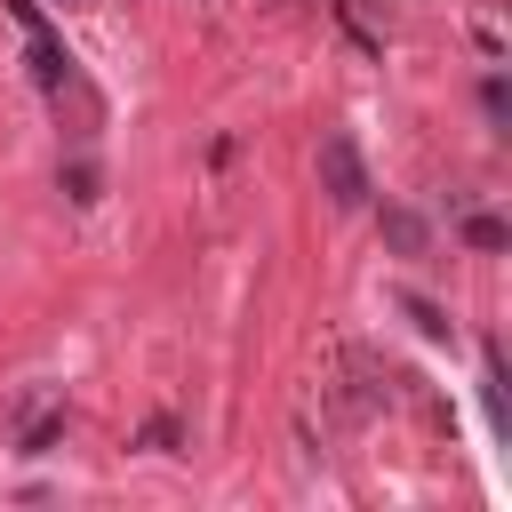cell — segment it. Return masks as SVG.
I'll list each match as a JSON object with an SVG mask.
<instances>
[{
    "instance_id": "cell-3",
    "label": "cell",
    "mask_w": 512,
    "mask_h": 512,
    "mask_svg": "<svg viewBox=\"0 0 512 512\" xmlns=\"http://www.w3.org/2000/svg\"><path fill=\"white\" fill-rule=\"evenodd\" d=\"M392 240H400V248L416 256V248H424V224H416V216H392Z\"/></svg>"
},
{
    "instance_id": "cell-1",
    "label": "cell",
    "mask_w": 512,
    "mask_h": 512,
    "mask_svg": "<svg viewBox=\"0 0 512 512\" xmlns=\"http://www.w3.org/2000/svg\"><path fill=\"white\" fill-rule=\"evenodd\" d=\"M320 176H328V200H336V208H360V200H368V168H360L352 136H328V144H320Z\"/></svg>"
},
{
    "instance_id": "cell-2",
    "label": "cell",
    "mask_w": 512,
    "mask_h": 512,
    "mask_svg": "<svg viewBox=\"0 0 512 512\" xmlns=\"http://www.w3.org/2000/svg\"><path fill=\"white\" fill-rule=\"evenodd\" d=\"M464 232H472V248H504V224H496V216H472Z\"/></svg>"
}]
</instances>
